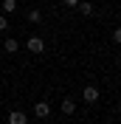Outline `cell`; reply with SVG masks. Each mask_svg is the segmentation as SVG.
<instances>
[{
    "instance_id": "7",
    "label": "cell",
    "mask_w": 121,
    "mask_h": 124,
    "mask_svg": "<svg viewBox=\"0 0 121 124\" xmlns=\"http://www.w3.org/2000/svg\"><path fill=\"white\" fill-rule=\"evenodd\" d=\"M3 48H6L8 54H14V51H20V42H17V39H6V42H3Z\"/></svg>"
},
{
    "instance_id": "6",
    "label": "cell",
    "mask_w": 121,
    "mask_h": 124,
    "mask_svg": "<svg viewBox=\"0 0 121 124\" xmlns=\"http://www.w3.org/2000/svg\"><path fill=\"white\" fill-rule=\"evenodd\" d=\"M17 8V0H0V11H6V14H11Z\"/></svg>"
},
{
    "instance_id": "1",
    "label": "cell",
    "mask_w": 121,
    "mask_h": 124,
    "mask_svg": "<svg viewBox=\"0 0 121 124\" xmlns=\"http://www.w3.org/2000/svg\"><path fill=\"white\" fill-rule=\"evenodd\" d=\"M82 99L87 101V104H96V101H98V87L87 85V87H84V90H82Z\"/></svg>"
},
{
    "instance_id": "12",
    "label": "cell",
    "mask_w": 121,
    "mask_h": 124,
    "mask_svg": "<svg viewBox=\"0 0 121 124\" xmlns=\"http://www.w3.org/2000/svg\"><path fill=\"white\" fill-rule=\"evenodd\" d=\"M51 124H56V121H51Z\"/></svg>"
},
{
    "instance_id": "4",
    "label": "cell",
    "mask_w": 121,
    "mask_h": 124,
    "mask_svg": "<svg viewBox=\"0 0 121 124\" xmlns=\"http://www.w3.org/2000/svg\"><path fill=\"white\" fill-rule=\"evenodd\" d=\"M8 124H28V116H25L23 110H11V116H8Z\"/></svg>"
},
{
    "instance_id": "2",
    "label": "cell",
    "mask_w": 121,
    "mask_h": 124,
    "mask_svg": "<svg viewBox=\"0 0 121 124\" xmlns=\"http://www.w3.org/2000/svg\"><path fill=\"white\" fill-rule=\"evenodd\" d=\"M25 45H28V51H34V54H42V51H45V42H42L39 37H28Z\"/></svg>"
},
{
    "instance_id": "10",
    "label": "cell",
    "mask_w": 121,
    "mask_h": 124,
    "mask_svg": "<svg viewBox=\"0 0 121 124\" xmlns=\"http://www.w3.org/2000/svg\"><path fill=\"white\" fill-rule=\"evenodd\" d=\"M3 28H8V20H6V14H0V31Z\"/></svg>"
},
{
    "instance_id": "9",
    "label": "cell",
    "mask_w": 121,
    "mask_h": 124,
    "mask_svg": "<svg viewBox=\"0 0 121 124\" xmlns=\"http://www.w3.org/2000/svg\"><path fill=\"white\" fill-rule=\"evenodd\" d=\"M76 8H82V14H84V17H90V14H93V3H79Z\"/></svg>"
},
{
    "instance_id": "8",
    "label": "cell",
    "mask_w": 121,
    "mask_h": 124,
    "mask_svg": "<svg viewBox=\"0 0 121 124\" xmlns=\"http://www.w3.org/2000/svg\"><path fill=\"white\" fill-rule=\"evenodd\" d=\"M25 17H28V23H39V20H42V11H39V8H31Z\"/></svg>"
},
{
    "instance_id": "3",
    "label": "cell",
    "mask_w": 121,
    "mask_h": 124,
    "mask_svg": "<svg viewBox=\"0 0 121 124\" xmlns=\"http://www.w3.org/2000/svg\"><path fill=\"white\" fill-rule=\"evenodd\" d=\"M34 113H37L39 118H48L51 116V104H48V101H37V104H34Z\"/></svg>"
},
{
    "instance_id": "5",
    "label": "cell",
    "mask_w": 121,
    "mask_h": 124,
    "mask_svg": "<svg viewBox=\"0 0 121 124\" xmlns=\"http://www.w3.org/2000/svg\"><path fill=\"white\" fill-rule=\"evenodd\" d=\"M62 113H65V116H73L76 113V99H62Z\"/></svg>"
},
{
    "instance_id": "11",
    "label": "cell",
    "mask_w": 121,
    "mask_h": 124,
    "mask_svg": "<svg viewBox=\"0 0 121 124\" xmlns=\"http://www.w3.org/2000/svg\"><path fill=\"white\" fill-rule=\"evenodd\" d=\"M82 0H65V6H79Z\"/></svg>"
}]
</instances>
